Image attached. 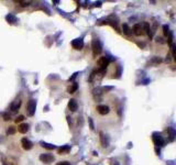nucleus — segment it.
<instances>
[{"label":"nucleus","instance_id":"obj_1","mask_svg":"<svg viewBox=\"0 0 176 165\" xmlns=\"http://www.w3.org/2000/svg\"><path fill=\"white\" fill-rule=\"evenodd\" d=\"M91 47H93V54L95 57H96L98 54H100V52H101V44H100L99 40L94 39L93 43H91Z\"/></svg>","mask_w":176,"mask_h":165},{"label":"nucleus","instance_id":"obj_2","mask_svg":"<svg viewBox=\"0 0 176 165\" xmlns=\"http://www.w3.org/2000/svg\"><path fill=\"white\" fill-rule=\"evenodd\" d=\"M55 158L52 154H48V153H43V154L40 155V161L43 162L44 164H51Z\"/></svg>","mask_w":176,"mask_h":165},{"label":"nucleus","instance_id":"obj_3","mask_svg":"<svg viewBox=\"0 0 176 165\" xmlns=\"http://www.w3.org/2000/svg\"><path fill=\"white\" fill-rule=\"evenodd\" d=\"M35 109H36V101L34 99H31L28 102V114L29 116H33L35 114Z\"/></svg>","mask_w":176,"mask_h":165},{"label":"nucleus","instance_id":"obj_4","mask_svg":"<svg viewBox=\"0 0 176 165\" xmlns=\"http://www.w3.org/2000/svg\"><path fill=\"white\" fill-rule=\"evenodd\" d=\"M72 46H73V48H75V50H82V48L84 47V41L83 39H75L72 41Z\"/></svg>","mask_w":176,"mask_h":165},{"label":"nucleus","instance_id":"obj_5","mask_svg":"<svg viewBox=\"0 0 176 165\" xmlns=\"http://www.w3.org/2000/svg\"><path fill=\"white\" fill-rule=\"evenodd\" d=\"M153 142L156 146H163L164 145V139L163 137H161V134L154 133L153 134Z\"/></svg>","mask_w":176,"mask_h":165},{"label":"nucleus","instance_id":"obj_6","mask_svg":"<svg viewBox=\"0 0 176 165\" xmlns=\"http://www.w3.org/2000/svg\"><path fill=\"white\" fill-rule=\"evenodd\" d=\"M21 143H22V147H23L24 150H27V151L31 150V149H32V146H33L32 142H31L30 140H28L27 138H23V139H22V140H21Z\"/></svg>","mask_w":176,"mask_h":165},{"label":"nucleus","instance_id":"obj_7","mask_svg":"<svg viewBox=\"0 0 176 165\" xmlns=\"http://www.w3.org/2000/svg\"><path fill=\"white\" fill-rule=\"evenodd\" d=\"M98 63H99V65H100V69L103 72L107 68L108 64H109V60H108V57L103 56V57H100V60H99V62H98Z\"/></svg>","mask_w":176,"mask_h":165},{"label":"nucleus","instance_id":"obj_8","mask_svg":"<svg viewBox=\"0 0 176 165\" xmlns=\"http://www.w3.org/2000/svg\"><path fill=\"white\" fill-rule=\"evenodd\" d=\"M97 110H98V112H99L100 115H102V116L108 115V114H109V111H110L109 107H108V106H106V105H99V106L97 107Z\"/></svg>","mask_w":176,"mask_h":165},{"label":"nucleus","instance_id":"obj_9","mask_svg":"<svg viewBox=\"0 0 176 165\" xmlns=\"http://www.w3.org/2000/svg\"><path fill=\"white\" fill-rule=\"evenodd\" d=\"M68 108L72 112H75L77 109H78V103H77V101L75 99H71L68 101Z\"/></svg>","mask_w":176,"mask_h":165},{"label":"nucleus","instance_id":"obj_10","mask_svg":"<svg viewBox=\"0 0 176 165\" xmlns=\"http://www.w3.org/2000/svg\"><path fill=\"white\" fill-rule=\"evenodd\" d=\"M133 31H134V34H135V35H141V34H142V27H141V24H139V23L134 24Z\"/></svg>","mask_w":176,"mask_h":165},{"label":"nucleus","instance_id":"obj_11","mask_svg":"<svg viewBox=\"0 0 176 165\" xmlns=\"http://www.w3.org/2000/svg\"><path fill=\"white\" fill-rule=\"evenodd\" d=\"M28 130H29V124H27V123L20 124L19 128H18V131H19L20 133H27Z\"/></svg>","mask_w":176,"mask_h":165},{"label":"nucleus","instance_id":"obj_12","mask_svg":"<svg viewBox=\"0 0 176 165\" xmlns=\"http://www.w3.org/2000/svg\"><path fill=\"white\" fill-rule=\"evenodd\" d=\"M77 89H78V85H77V83H74V84H72L70 87L67 88V91L70 92V94H74V92L76 91Z\"/></svg>","mask_w":176,"mask_h":165},{"label":"nucleus","instance_id":"obj_13","mask_svg":"<svg viewBox=\"0 0 176 165\" xmlns=\"http://www.w3.org/2000/svg\"><path fill=\"white\" fill-rule=\"evenodd\" d=\"M20 106H21V100H16L12 105H11V110H12V111H17V110L20 108Z\"/></svg>","mask_w":176,"mask_h":165},{"label":"nucleus","instance_id":"obj_14","mask_svg":"<svg viewBox=\"0 0 176 165\" xmlns=\"http://www.w3.org/2000/svg\"><path fill=\"white\" fill-rule=\"evenodd\" d=\"M40 144H41V146L45 147V149H47V150H54V149H55V145L50 144V143H46V142H43V141H41Z\"/></svg>","mask_w":176,"mask_h":165},{"label":"nucleus","instance_id":"obj_15","mask_svg":"<svg viewBox=\"0 0 176 165\" xmlns=\"http://www.w3.org/2000/svg\"><path fill=\"white\" fill-rule=\"evenodd\" d=\"M143 27H144V30L146 31V33H148V35L150 36V37H152V32H151V28H150V24L148 22H145L143 24Z\"/></svg>","mask_w":176,"mask_h":165},{"label":"nucleus","instance_id":"obj_16","mask_svg":"<svg viewBox=\"0 0 176 165\" xmlns=\"http://www.w3.org/2000/svg\"><path fill=\"white\" fill-rule=\"evenodd\" d=\"M6 19H7V21L9 23H14L17 22V18L14 16H12V14H8L7 17H6Z\"/></svg>","mask_w":176,"mask_h":165},{"label":"nucleus","instance_id":"obj_17","mask_svg":"<svg viewBox=\"0 0 176 165\" xmlns=\"http://www.w3.org/2000/svg\"><path fill=\"white\" fill-rule=\"evenodd\" d=\"M122 30H123V33L127 34V35H130V34H131V30H130V28L128 27V24H123Z\"/></svg>","mask_w":176,"mask_h":165},{"label":"nucleus","instance_id":"obj_18","mask_svg":"<svg viewBox=\"0 0 176 165\" xmlns=\"http://www.w3.org/2000/svg\"><path fill=\"white\" fill-rule=\"evenodd\" d=\"M70 150H71L70 146H63V147H61V149H58V152L60 153H64V152H68Z\"/></svg>","mask_w":176,"mask_h":165},{"label":"nucleus","instance_id":"obj_19","mask_svg":"<svg viewBox=\"0 0 176 165\" xmlns=\"http://www.w3.org/2000/svg\"><path fill=\"white\" fill-rule=\"evenodd\" d=\"M100 139H101V144H102V146L103 147H106L108 144H107L106 142H105V137H103V134L102 133H100Z\"/></svg>","mask_w":176,"mask_h":165},{"label":"nucleus","instance_id":"obj_20","mask_svg":"<svg viewBox=\"0 0 176 165\" xmlns=\"http://www.w3.org/2000/svg\"><path fill=\"white\" fill-rule=\"evenodd\" d=\"M14 132H16V129H14L13 127H10V128L8 129V131H7V133H8V134H13Z\"/></svg>","mask_w":176,"mask_h":165},{"label":"nucleus","instance_id":"obj_21","mask_svg":"<svg viewBox=\"0 0 176 165\" xmlns=\"http://www.w3.org/2000/svg\"><path fill=\"white\" fill-rule=\"evenodd\" d=\"M23 120H24V117H23V116H19V117H17L16 122H17V123H18V122H22Z\"/></svg>","mask_w":176,"mask_h":165},{"label":"nucleus","instance_id":"obj_22","mask_svg":"<svg viewBox=\"0 0 176 165\" xmlns=\"http://www.w3.org/2000/svg\"><path fill=\"white\" fill-rule=\"evenodd\" d=\"M20 4H21L22 7H28V6L30 5L31 2L30 1H20Z\"/></svg>","mask_w":176,"mask_h":165},{"label":"nucleus","instance_id":"obj_23","mask_svg":"<svg viewBox=\"0 0 176 165\" xmlns=\"http://www.w3.org/2000/svg\"><path fill=\"white\" fill-rule=\"evenodd\" d=\"M163 30H164V34H165V35H167V34L169 33V31H168V27H167V25H164V27H163Z\"/></svg>","mask_w":176,"mask_h":165},{"label":"nucleus","instance_id":"obj_24","mask_svg":"<svg viewBox=\"0 0 176 165\" xmlns=\"http://www.w3.org/2000/svg\"><path fill=\"white\" fill-rule=\"evenodd\" d=\"M57 165H71V163L70 162L64 161V162H60V163H57Z\"/></svg>","mask_w":176,"mask_h":165},{"label":"nucleus","instance_id":"obj_25","mask_svg":"<svg viewBox=\"0 0 176 165\" xmlns=\"http://www.w3.org/2000/svg\"><path fill=\"white\" fill-rule=\"evenodd\" d=\"M88 121H89V124H90V129H91V130H94L95 128H94V123H93V120H91L90 118H88Z\"/></svg>","mask_w":176,"mask_h":165},{"label":"nucleus","instance_id":"obj_26","mask_svg":"<svg viewBox=\"0 0 176 165\" xmlns=\"http://www.w3.org/2000/svg\"><path fill=\"white\" fill-rule=\"evenodd\" d=\"M4 118H5L6 121H9L10 120V116L8 115V114H4Z\"/></svg>","mask_w":176,"mask_h":165},{"label":"nucleus","instance_id":"obj_27","mask_svg":"<svg viewBox=\"0 0 176 165\" xmlns=\"http://www.w3.org/2000/svg\"><path fill=\"white\" fill-rule=\"evenodd\" d=\"M77 75H78V73H75V74L73 75V76H72V77L70 78V82H71V80H73V79H75V78L77 77Z\"/></svg>","mask_w":176,"mask_h":165},{"label":"nucleus","instance_id":"obj_28","mask_svg":"<svg viewBox=\"0 0 176 165\" xmlns=\"http://www.w3.org/2000/svg\"><path fill=\"white\" fill-rule=\"evenodd\" d=\"M100 6H101V2H96V7H100Z\"/></svg>","mask_w":176,"mask_h":165},{"label":"nucleus","instance_id":"obj_29","mask_svg":"<svg viewBox=\"0 0 176 165\" xmlns=\"http://www.w3.org/2000/svg\"><path fill=\"white\" fill-rule=\"evenodd\" d=\"M114 165H119V163H114Z\"/></svg>","mask_w":176,"mask_h":165}]
</instances>
